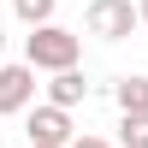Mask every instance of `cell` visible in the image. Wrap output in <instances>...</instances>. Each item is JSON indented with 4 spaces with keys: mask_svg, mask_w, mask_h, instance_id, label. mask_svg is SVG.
I'll return each mask as SVG.
<instances>
[{
    "mask_svg": "<svg viewBox=\"0 0 148 148\" xmlns=\"http://www.w3.org/2000/svg\"><path fill=\"white\" fill-rule=\"evenodd\" d=\"M24 59H30L36 71H71L83 59V36L77 30H65V24H36L30 36H24Z\"/></svg>",
    "mask_w": 148,
    "mask_h": 148,
    "instance_id": "1",
    "label": "cell"
},
{
    "mask_svg": "<svg viewBox=\"0 0 148 148\" xmlns=\"http://www.w3.org/2000/svg\"><path fill=\"white\" fill-rule=\"evenodd\" d=\"M83 24H89V36H101V42H125L130 30H142V6L136 0H89V6H83Z\"/></svg>",
    "mask_w": 148,
    "mask_h": 148,
    "instance_id": "2",
    "label": "cell"
},
{
    "mask_svg": "<svg viewBox=\"0 0 148 148\" xmlns=\"http://www.w3.org/2000/svg\"><path fill=\"white\" fill-rule=\"evenodd\" d=\"M24 130H30V142H36V148H71V142H77V136H71V107H53V101L30 107Z\"/></svg>",
    "mask_w": 148,
    "mask_h": 148,
    "instance_id": "3",
    "label": "cell"
},
{
    "mask_svg": "<svg viewBox=\"0 0 148 148\" xmlns=\"http://www.w3.org/2000/svg\"><path fill=\"white\" fill-rule=\"evenodd\" d=\"M30 107H36V65L30 59H6L0 65V119L30 113Z\"/></svg>",
    "mask_w": 148,
    "mask_h": 148,
    "instance_id": "4",
    "label": "cell"
},
{
    "mask_svg": "<svg viewBox=\"0 0 148 148\" xmlns=\"http://www.w3.org/2000/svg\"><path fill=\"white\" fill-rule=\"evenodd\" d=\"M47 101L53 107H77V101H89V83H83V71L71 65V71H53V83H47Z\"/></svg>",
    "mask_w": 148,
    "mask_h": 148,
    "instance_id": "5",
    "label": "cell"
},
{
    "mask_svg": "<svg viewBox=\"0 0 148 148\" xmlns=\"http://www.w3.org/2000/svg\"><path fill=\"white\" fill-rule=\"evenodd\" d=\"M113 101H119V113H148V77H119Z\"/></svg>",
    "mask_w": 148,
    "mask_h": 148,
    "instance_id": "6",
    "label": "cell"
},
{
    "mask_svg": "<svg viewBox=\"0 0 148 148\" xmlns=\"http://www.w3.org/2000/svg\"><path fill=\"white\" fill-rule=\"evenodd\" d=\"M12 12H18V24H24V30H36V24H53L59 0H12Z\"/></svg>",
    "mask_w": 148,
    "mask_h": 148,
    "instance_id": "7",
    "label": "cell"
},
{
    "mask_svg": "<svg viewBox=\"0 0 148 148\" xmlns=\"http://www.w3.org/2000/svg\"><path fill=\"white\" fill-rule=\"evenodd\" d=\"M119 148H148V113H125V125H119Z\"/></svg>",
    "mask_w": 148,
    "mask_h": 148,
    "instance_id": "8",
    "label": "cell"
},
{
    "mask_svg": "<svg viewBox=\"0 0 148 148\" xmlns=\"http://www.w3.org/2000/svg\"><path fill=\"white\" fill-rule=\"evenodd\" d=\"M71 148H119V142H101V136H77Z\"/></svg>",
    "mask_w": 148,
    "mask_h": 148,
    "instance_id": "9",
    "label": "cell"
},
{
    "mask_svg": "<svg viewBox=\"0 0 148 148\" xmlns=\"http://www.w3.org/2000/svg\"><path fill=\"white\" fill-rule=\"evenodd\" d=\"M0 65H6V30H0Z\"/></svg>",
    "mask_w": 148,
    "mask_h": 148,
    "instance_id": "10",
    "label": "cell"
},
{
    "mask_svg": "<svg viewBox=\"0 0 148 148\" xmlns=\"http://www.w3.org/2000/svg\"><path fill=\"white\" fill-rule=\"evenodd\" d=\"M136 6H142V30H148V0H136Z\"/></svg>",
    "mask_w": 148,
    "mask_h": 148,
    "instance_id": "11",
    "label": "cell"
},
{
    "mask_svg": "<svg viewBox=\"0 0 148 148\" xmlns=\"http://www.w3.org/2000/svg\"><path fill=\"white\" fill-rule=\"evenodd\" d=\"M30 148H36V142H30Z\"/></svg>",
    "mask_w": 148,
    "mask_h": 148,
    "instance_id": "12",
    "label": "cell"
}]
</instances>
